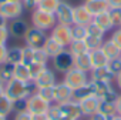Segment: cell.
Returning a JSON list of instances; mask_svg holds the SVG:
<instances>
[{
    "instance_id": "obj_25",
    "label": "cell",
    "mask_w": 121,
    "mask_h": 120,
    "mask_svg": "<svg viewBox=\"0 0 121 120\" xmlns=\"http://www.w3.org/2000/svg\"><path fill=\"white\" fill-rule=\"evenodd\" d=\"M13 79L22 80V82H30V72H29V66L23 65V63H17L13 66Z\"/></svg>"
},
{
    "instance_id": "obj_56",
    "label": "cell",
    "mask_w": 121,
    "mask_h": 120,
    "mask_svg": "<svg viewBox=\"0 0 121 120\" xmlns=\"http://www.w3.org/2000/svg\"><path fill=\"white\" fill-rule=\"evenodd\" d=\"M110 120H121V116H120V114H115V116H112Z\"/></svg>"
},
{
    "instance_id": "obj_13",
    "label": "cell",
    "mask_w": 121,
    "mask_h": 120,
    "mask_svg": "<svg viewBox=\"0 0 121 120\" xmlns=\"http://www.w3.org/2000/svg\"><path fill=\"white\" fill-rule=\"evenodd\" d=\"M7 27H9V33L12 37L14 39H24L27 30H29V24L26 20H23L22 17L19 19H14V20H10V23H7Z\"/></svg>"
},
{
    "instance_id": "obj_7",
    "label": "cell",
    "mask_w": 121,
    "mask_h": 120,
    "mask_svg": "<svg viewBox=\"0 0 121 120\" xmlns=\"http://www.w3.org/2000/svg\"><path fill=\"white\" fill-rule=\"evenodd\" d=\"M63 82H64L66 84H69L73 90H76V89L81 87L83 84L88 83V82H90V76H88V73L73 67V69H70L67 73H64Z\"/></svg>"
},
{
    "instance_id": "obj_36",
    "label": "cell",
    "mask_w": 121,
    "mask_h": 120,
    "mask_svg": "<svg viewBox=\"0 0 121 120\" xmlns=\"http://www.w3.org/2000/svg\"><path fill=\"white\" fill-rule=\"evenodd\" d=\"M84 42H86V46H87L88 51H93V50H97V49L101 47L104 39H98V37H94V36H87L84 39Z\"/></svg>"
},
{
    "instance_id": "obj_6",
    "label": "cell",
    "mask_w": 121,
    "mask_h": 120,
    "mask_svg": "<svg viewBox=\"0 0 121 120\" xmlns=\"http://www.w3.org/2000/svg\"><path fill=\"white\" fill-rule=\"evenodd\" d=\"M47 37H48L47 32L37 29L34 26H30L24 36V43H26V46H29L31 49H41L44 42L47 40Z\"/></svg>"
},
{
    "instance_id": "obj_4",
    "label": "cell",
    "mask_w": 121,
    "mask_h": 120,
    "mask_svg": "<svg viewBox=\"0 0 121 120\" xmlns=\"http://www.w3.org/2000/svg\"><path fill=\"white\" fill-rule=\"evenodd\" d=\"M74 67V56L70 53L69 49L60 51L56 57H53V69L58 73H67L70 69Z\"/></svg>"
},
{
    "instance_id": "obj_1",
    "label": "cell",
    "mask_w": 121,
    "mask_h": 120,
    "mask_svg": "<svg viewBox=\"0 0 121 120\" xmlns=\"http://www.w3.org/2000/svg\"><path fill=\"white\" fill-rule=\"evenodd\" d=\"M34 92H36V86H34L33 80L22 82V80H17V79H12L9 83H6V87H4V94L12 102L27 99Z\"/></svg>"
},
{
    "instance_id": "obj_58",
    "label": "cell",
    "mask_w": 121,
    "mask_h": 120,
    "mask_svg": "<svg viewBox=\"0 0 121 120\" xmlns=\"http://www.w3.org/2000/svg\"><path fill=\"white\" fill-rule=\"evenodd\" d=\"M78 120H90V117H81V119H78Z\"/></svg>"
},
{
    "instance_id": "obj_18",
    "label": "cell",
    "mask_w": 121,
    "mask_h": 120,
    "mask_svg": "<svg viewBox=\"0 0 121 120\" xmlns=\"http://www.w3.org/2000/svg\"><path fill=\"white\" fill-rule=\"evenodd\" d=\"M98 106H100V100L95 96L80 102V109H81L83 117H91L95 113H98Z\"/></svg>"
},
{
    "instance_id": "obj_19",
    "label": "cell",
    "mask_w": 121,
    "mask_h": 120,
    "mask_svg": "<svg viewBox=\"0 0 121 120\" xmlns=\"http://www.w3.org/2000/svg\"><path fill=\"white\" fill-rule=\"evenodd\" d=\"M93 96H95V90H94L93 82L90 80L88 83H86V84H83L81 87H78V89L74 90L73 100H76V102L80 103V102H83V100H86V99H88V97H93Z\"/></svg>"
},
{
    "instance_id": "obj_48",
    "label": "cell",
    "mask_w": 121,
    "mask_h": 120,
    "mask_svg": "<svg viewBox=\"0 0 121 120\" xmlns=\"http://www.w3.org/2000/svg\"><path fill=\"white\" fill-rule=\"evenodd\" d=\"M31 120H48L47 113H34L31 114Z\"/></svg>"
},
{
    "instance_id": "obj_54",
    "label": "cell",
    "mask_w": 121,
    "mask_h": 120,
    "mask_svg": "<svg viewBox=\"0 0 121 120\" xmlns=\"http://www.w3.org/2000/svg\"><path fill=\"white\" fill-rule=\"evenodd\" d=\"M4 87H6V84H4L2 80H0V96H3V94H4Z\"/></svg>"
},
{
    "instance_id": "obj_55",
    "label": "cell",
    "mask_w": 121,
    "mask_h": 120,
    "mask_svg": "<svg viewBox=\"0 0 121 120\" xmlns=\"http://www.w3.org/2000/svg\"><path fill=\"white\" fill-rule=\"evenodd\" d=\"M13 2H20V0H0V5H6V3H13Z\"/></svg>"
},
{
    "instance_id": "obj_47",
    "label": "cell",
    "mask_w": 121,
    "mask_h": 120,
    "mask_svg": "<svg viewBox=\"0 0 121 120\" xmlns=\"http://www.w3.org/2000/svg\"><path fill=\"white\" fill-rule=\"evenodd\" d=\"M6 56H7V46H0V66L6 63Z\"/></svg>"
},
{
    "instance_id": "obj_32",
    "label": "cell",
    "mask_w": 121,
    "mask_h": 120,
    "mask_svg": "<svg viewBox=\"0 0 121 120\" xmlns=\"http://www.w3.org/2000/svg\"><path fill=\"white\" fill-rule=\"evenodd\" d=\"M36 93H37L41 99H44L46 102H48V103H51V104L54 103V86L36 89Z\"/></svg>"
},
{
    "instance_id": "obj_42",
    "label": "cell",
    "mask_w": 121,
    "mask_h": 120,
    "mask_svg": "<svg viewBox=\"0 0 121 120\" xmlns=\"http://www.w3.org/2000/svg\"><path fill=\"white\" fill-rule=\"evenodd\" d=\"M20 111H27V100H17L13 102V113H20Z\"/></svg>"
},
{
    "instance_id": "obj_26",
    "label": "cell",
    "mask_w": 121,
    "mask_h": 120,
    "mask_svg": "<svg viewBox=\"0 0 121 120\" xmlns=\"http://www.w3.org/2000/svg\"><path fill=\"white\" fill-rule=\"evenodd\" d=\"M22 62V47H9L7 49V56H6V63L9 65H17Z\"/></svg>"
},
{
    "instance_id": "obj_50",
    "label": "cell",
    "mask_w": 121,
    "mask_h": 120,
    "mask_svg": "<svg viewBox=\"0 0 121 120\" xmlns=\"http://www.w3.org/2000/svg\"><path fill=\"white\" fill-rule=\"evenodd\" d=\"M90 120H110L108 117H105V116H103L101 113H95L94 116H91L90 117Z\"/></svg>"
},
{
    "instance_id": "obj_51",
    "label": "cell",
    "mask_w": 121,
    "mask_h": 120,
    "mask_svg": "<svg viewBox=\"0 0 121 120\" xmlns=\"http://www.w3.org/2000/svg\"><path fill=\"white\" fill-rule=\"evenodd\" d=\"M115 109H117V114L121 116V94H118V97L115 100Z\"/></svg>"
},
{
    "instance_id": "obj_22",
    "label": "cell",
    "mask_w": 121,
    "mask_h": 120,
    "mask_svg": "<svg viewBox=\"0 0 121 120\" xmlns=\"http://www.w3.org/2000/svg\"><path fill=\"white\" fill-rule=\"evenodd\" d=\"M93 22H94L101 30H104L105 33L110 32V30H112V29L115 27L114 23H112V20H111V17H110V13H108V12H104V13H101V14L94 16V17H93Z\"/></svg>"
},
{
    "instance_id": "obj_10",
    "label": "cell",
    "mask_w": 121,
    "mask_h": 120,
    "mask_svg": "<svg viewBox=\"0 0 121 120\" xmlns=\"http://www.w3.org/2000/svg\"><path fill=\"white\" fill-rule=\"evenodd\" d=\"M26 100H27V111H30L31 114H34V113H47L50 106H51V103L41 99L36 92L33 94H30Z\"/></svg>"
},
{
    "instance_id": "obj_2",
    "label": "cell",
    "mask_w": 121,
    "mask_h": 120,
    "mask_svg": "<svg viewBox=\"0 0 121 120\" xmlns=\"http://www.w3.org/2000/svg\"><path fill=\"white\" fill-rule=\"evenodd\" d=\"M56 24H57V19H56L54 13L41 10L39 7L31 12V26H34L37 29H41L44 32H48Z\"/></svg>"
},
{
    "instance_id": "obj_41",
    "label": "cell",
    "mask_w": 121,
    "mask_h": 120,
    "mask_svg": "<svg viewBox=\"0 0 121 120\" xmlns=\"http://www.w3.org/2000/svg\"><path fill=\"white\" fill-rule=\"evenodd\" d=\"M47 116H48V120H60L61 116H60V110H58V107H57L56 103H53L50 106V109L47 111Z\"/></svg>"
},
{
    "instance_id": "obj_61",
    "label": "cell",
    "mask_w": 121,
    "mask_h": 120,
    "mask_svg": "<svg viewBox=\"0 0 121 120\" xmlns=\"http://www.w3.org/2000/svg\"><path fill=\"white\" fill-rule=\"evenodd\" d=\"M120 57H121V56H120Z\"/></svg>"
},
{
    "instance_id": "obj_40",
    "label": "cell",
    "mask_w": 121,
    "mask_h": 120,
    "mask_svg": "<svg viewBox=\"0 0 121 120\" xmlns=\"http://www.w3.org/2000/svg\"><path fill=\"white\" fill-rule=\"evenodd\" d=\"M108 13H110V17H111L114 26L120 27L121 26V9H110Z\"/></svg>"
},
{
    "instance_id": "obj_35",
    "label": "cell",
    "mask_w": 121,
    "mask_h": 120,
    "mask_svg": "<svg viewBox=\"0 0 121 120\" xmlns=\"http://www.w3.org/2000/svg\"><path fill=\"white\" fill-rule=\"evenodd\" d=\"M73 29V40H84L87 37V26L71 24Z\"/></svg>"
},
{
    "instance_id": "obj_17",
    "label": "cell",
    "mask_w": 121,
    "mask_h": 120,
    "mask_svg": "<svg viewBox=\"0 0 121 120\" xmlns=\"http://www.w3.org/2000/svg\"><path fill=\"white\" fill-rule=\"evenodd\" d=\"M83 5L87 7V10L90 12V14L93 17L110 10V5L107 0H84Z\"/></svg>"
},
{
    "instance_id": "obj_57",
    "label": "cell",
    "mask_w": 121,
    "mask_h": 120,
    "mask_svg": "<svg viewBox=\"0 0 121 120\" xmlns=\"http://www.w3.org/2000/svg\"><path fill=\"white\" fill-rule=\"evenodd\" d=\"M0 120H7V117H6V116H2V114H0Z\"/></svg>"
},
{
    "instance_id": "obj_43",
    "label": "cell",
    "mask_w": 121,
    "mask_h": 120,
    "mask_svg": "<svg viewBox=\"0 0 121 120\" xmlns=\"http://www.w3.org/2000/svg\"><path fill=\"white\" fill-rule=\"evenodd\" d=\"M10 39V33H9V27H0V46H7V42Z\"/></svg>"
},
{
    "instance_id": "obj_46",
    "label": "cell",
    "mask_w": 121,
    "mask_h": 120,
    "mask_svg": "<svg viewBox=\"0 0 121 120\" xmlns=\"http://www.w3.org/2000/svg\"><path fill=\"white\" fill-rule=\"evenodd\" d=\"M13 120H31V113H30V111H20V113H14Z\"/></svg>"
},
{
    "instance_id": "obj_34",
    "label": "cell",
    "mask_w": 121,
    "mask_h": 120,
    "mask_svg": "<svg viewBox=\"0 0 121 120\" xmlns=\"http://www.w3.org/2000/svg\"><path fill=\"white\" fill-rule=\"evenodd\" d=\"M33 60H34V49H31L29 46L22 47V62L20 63L29 66L30 63H33Z\"/></svg>"
},
{
    "instance_id": "obj_49",
    "label": "cell",
    "mask_w": 121,
    "mask_h": 120,
    "mask_svg": "<svg viewBox=\"0 0 121 120\" xmlns=\"http://www.w3.org/2000/svg\"><path fill=\"white\" fill-rule=\"evenodd\" d=\"M110 9H121V0H107Z\"/></svg>"
},
{
    "instance_id": "obj_29",
    "label": "cell",
    "mask_w": 121,
    "mask_h": 120,
    "mask_svg": "<svg viewBox=\"0 0 121 120\" xmlns=\"http://www.w3.org/2000/svg\"><path fill=\"white\" fill-rule=\"evenodd\" d=\"M12 113H13V102L6 94L0 96V114L7 117Z\"/></svg>"
},
{
    "instance_id": "obj_30",
    "label": "cell",
    "mask_w": 121,
    "mask_h": 120,
    "mask_svg": "<svg viewBox=\"0 0 121 120\" xmlns=\"http://www.w3.org/2000/svg\"><path fill=\"white\" fill-rule=\"evenodd\" d=\"M63 0H40L39 2V9L41 10H46V12H50V13H54L57 10V7L60 6Z\"/></svg>"
},
{
    "instance_id": "obj_11",
    "label": "cell",
    "mask_w": 121,
    "mask_h": 120,
    "mask_svg": "<svg viewBox=\"0 0 121 120\" xmlns=\"http://www.w3.org/2000/svg\"><path fill=\"white\" fill-rule=\"evenodd\" d=\"M73 94H74V90L69 84H66L64 82H60V83L54 84V103L56 104L71 102Z\"/></svg>"
},
{
    "instance_id": "obj_52",
    "label": "cell",
    "mask_w": 121,
    "mask_h": 120,
    "mask_svg": "<svg viewBox=\"0 0 121 120\" xmlns=\"http://www.w3.org/2000/svg\"><path fill=\"white\" fill-rule=\"evenodd\" d=\"M115 83H117V87L121 90V73L115 76Z\"/></svg>"
},
{
    "instance_id": "obj_60",
    "label": "cell",
    "mask_w": 121,
    "mask_h": 120,
    "mask_svg": "<svg viewBox=\"0 0 121 120\" xmlns=\"http://www.w3.org/2000/svg\"><path fill=\"white\" fill-rule=\"evenodd\" d=\"M120 27H121V26H120Z\"/></svg>"
},
{
    "instance_id": "obj_9",
    "label": "cell",
    "mask_w": 121,
    "mask_h": 120,
    "mask_svg": "<svg viewBox=\"0 0 121 120\" xmlns=\"http://www.w3.org/2000/svg\"><path fill=\"white\" fill-rule=\"evenodd\" d=\"M23 12H24V6H23L22 2H13V3L0 5V14H2L7 22L22 17Z\"/></svg>"
},
{
    "instance_id": "obj_3",
    "label": "cell",
    "mask_w": 121,
    "mask_h": 120,
    "mask_svg": "<svg viewBox=\"0 0 121 120\" xmlns=\"http://www.w3.org/2000/svg\"><path fill=\"white\" fill-rule=\"evenodd\" d=\"M50 36L57 40L63 47H69L70 43L73 42V29L71 24H61V23H57L51 30H50Z\"/></svg>"
},
{
    "instance_id": "obj_20",
    "label": "cell",
    "mask_w": 121,
    "mask_h": 120,
    "mask_svg": "<svg viewBox=\"0 0 121 120\" xmlns=\"http://www.w3.org/2000/svg\"><path fill=\"white\" fill-rule=\"evenodd\" d=\"M90 60H91V67H93V69L105 67V66L108 65V62H110V59L104 54V51L101 50V47L97 49V50L90 51ZM93 69H91V70H93Z\"/></svg>"
},
{
    "instance_id": "obj_16",
    "label": "cell",
    "mask_w": 121,
    "mask_h": 120,
    "mask_svg": "<svg viewBox=\"0 0 121 120\" xmlns=\"http://www.w3.org/2000/svg\"><path fill=\"white\" fill-rule=\"evenodd\" d=\"M33 83H34L36 89H41V87H51V86H54V84L57 83V80H56L54 72L47 67L40 76H37V77L33 80Z\"/></svg>"
},
{
    "instance_id": "obj_33",
    "label": "cell",
    "mask_w": 121,
    "mask_h": 120,
    "mask_svg": "<svg viewBox=\"0 0 121 120\" xmlns=\"http://www.w3.org/2000/svg\"><path fill=\"white\" fill-rule=\"evenodd\" d=\"M46 69H47V65H44V63H37V62L30 63V65H29V72H30L31 80H34L37 76H40Z\"/></svg>"
},
{
    "instance_id": "obj_59",
    "label": "cell",
    "mask_w": 121,
    "mask_h": 120,
    "mask_svg": "<svg viewBox=\"0 0 121 120\" xmlns=\"http://www.w3.org/2000/svg\"><path fill=\"white\" fill-rule=\"evenodd\" d=\"M63 2H67V0H63Z\"/></svg>"
},
{
    "instance_id": "obj_21",
    "label": "cell",
    "mask_w": 121,
    "mask_h": 120,
    "mask_svg": "<svg viewBox=\"0 0 121 120\" xmlns=\"http://www.w3.org/2000/svg\"><path fill=\"white\" fill-rule=\"evenodd\" d=\"M44 51H46V54L50 57V59H53V57H56L60 51H63L66 47H63L61 44H60L57 40H54L51 36H48L47 37V40L44 42V44H43V47H41Z\"/></svg>"
},
{
    "instance_id": "obj_23",
    "label": "cell",
    "mask_w": 121,
    "mask_h": 120,
    "mask_svg": "<svg viewBox=\"0 0 121 120\" xmlns=\"http://www.w3.org/2000/svg\"><path fill=\"white\" fill-rule=\"evenodd\" d=\"M74 67L78 69V70H83L86 73L91 72L93 67H91V60H90V51L78 54V56L74 57Z\"/></svg>"
},
{
    "instance_id": "obj_12",
    "label": "cell",
    "mask_w": 121,
    "mask_h": 120,
    "mask_svg": "<svg viewBox=\"0 0 121 120\" xmlns=\"http://www.w3.org/2000/svg\"><path fill=\"white\" fill-rule=\"evenodd\" d=\"M73 10H74V6H71L69 2H61L60 6L57 7V10L54 12L57 23L73 24Z\"/></svg>"
},
{
    "instance_id": "obj_8",
    "label": "cell",
    "mask_w": 121,
    "mask_h": 120,
    "mask_svg": "<svg viewBox=\"0 0 121 120\" xmlns=\"http://www.w3.org/2000/svg\"><path fill=\"white\" fill-rule=\"evenodd\" d=\"M58 110H60V116L70 119V120H78L83 117L81 109H80V103L76 100L67 102V103H61V104H57Z\"/></svg>"
},
{
    "instance_id": "obj_28",
    "label": "cell",
    "mask_w": 121,
    "mask_h": 120,
    "mask_svg": "<svg viewBox=\"0 0 121 120\" xmlns=\"http://www.w3.org/2000/svg\"><path fill=\"white\" fill-rule=\"evenodd\" d=\"M67 49L70 50V53H71L74 57L78 56V54H83V53H87V51H88V49H87L84 40H73Z\"/></svg>"
},
{
    "instance_id": "obj_24",
    "label": "cell",
    "mask_w": 121,
    "mask_h": 120,
    "mask_svg": "<svg viewBox=\"0 0 121 120\" xmlns=\"http://www.w3.org/2000/svg\"><path fill=\"white\" fill-rule=\"evenodd\" d=\"M101 50L104 51V54H105L110 60H111V59H117V57L121 56V49L117 47V44H115L111 39L103 42V44H101Z\"/></svg>"
},
{
    "instance_id": "obj_15",
    "label": "cell",
    "mask_w": 121,
    "mask_h": 120,
    "mask_svg": "<svg viewBox=\"0 0 121 120\" xmlns=\"http://www.w3.org/2000/svg\"><path fill=\"white\" fill-rule=\"evenodd\" d=\"M90 80H97V82H105V83H112L115 82V74L108 69V66L105 67H98V69H93L90 73Z\"/></svg>"
},
{
    "instance_id": "obj_37",
    "label": "cell",
    "mask_w": 121,
    "mask_h": 120,
    "mask_svg": "<svg viewBox=\"0 0 121 120\" xmlns=\"http://www.w3.org/2000/svg\"><path fill=\"white\" fill-rule=\"evenodd\" d=\"M104 34H105V32L101 30L94 22L87 24V36H94V37H98V39H104Z\"/></svg>"
},
{
    "instance_id": "obj_53",
    "label": "cell",
    "mask_w": 121,
    "mask_h": 120,
    "mask_svg": "<svg viewBox=\"0 0 121 120\" xmlns=\"http://www.w3.org/2000/svg\"><path fill=\"white\" fill-rule=\"evenodd\" d=\"M4 26H7V20L0 14V27H4Z\"/></svg>"
},
{
    "instance_id": "obj_27",
    "label": "cell",
    "mask_w": 121,
    "mask_h": 120,
    "mask_svg": "<svg viewBox=\"0 0 121 120\" xmlns=\"http://www.w3.org/2000/svg\"><path fill=\"white\" fill-rule=\"evenodd\" d=\"M98 113H101L103 116L111 119L112 116L117 114V109H115V102H101L100 100V106H98Z\"/></svg>"
},
{
    "instance_id": "obj_31",
    "label": "cell",
    "mask_w": 121,
    "mask_h": 120,
    "mask_svg": "<svg viewBox=\"0 0 121 120\" xmlns=\"http://www.w3.org/2000/svg\"><path fill=\"white\" fill-rule=\"evenodd\" d=\"M12 79H13V65H9V63L2 65L0 66V80L6 84Z\"/></svg>"
},
{
    "instance_id": "obj_39",
    "label": "cell",
    "mask_w": 121,
    "mask_h": 120,
    "mask_svg": "<svg viewBox=\"0 0 121 120\" xmlns=\"http://www.w3.org/2000/svg\"><path fill=\"white\" fill-rule=\"evenodd\" d=\"M108 69L117 76V74H120L121 73V57H117V59H111L110 62H108Z\"/></svg>"
},
{
    "instance_id": "obj_14",
    "label": "cell",
    "mask_w": 121,
    "mask_h": 120,
    "mask_svg": "<svg viewBox=\"0 0 121 120\" xmlns=\"http://www.w3.org/2000/svg\"><path fill=\"white\" fill-rule=\"evenodd\" d=\"M91 22H93V16L90 14V12L87 10V7L84 5L74 6V10H73V24L87 26Z\"/></svg>"
},
{
    "instance_id": "obj_5",
    "label": "cell",
    "mask_w": 121,
    "mask_h": 120,
    "mask_svg": "<svg viewBox=\"0 0 121 120\" xmlns=\"http://www.w3.org/2000/svg\"><path fill=\"white\" fill-rule=\"evenodd\" d=\"M94 84V90H95V97H98V100L101 102H115L118 97L117 90L112 87V83H105V82H97V80H91Z\"/></svg>"
},
{
    "instance_id": "obj_38",
    "label": "cell",
    "mask_w": 121,
    "mask_h": 120,
    "mask_svg": "<svg viewBox=\"0 0 121 120\" xmlns=\"http://www.w3.org/2000/svg\"><path fill=\"white\" fill-rule=\"evenodd\" d=\"M48 60H50V57L46 54V51H44L43 49H34V60H33V62L47 65Z\"/></svg>"
},
{
    "instance_id": "obj_45",
    "label": "cell",
    "mask_w": 121,
    "mask_h": 120,
    "mask_svg": "<svg viewBox=\"0 0 121 120\" xmlns=\"http://www.w3.org/2000/svg\"><path fill=\"white\" fill-rule=\"evenodd\" d=\"M20 2L23 3L24 9L34 10V9H37V6H39V2H40V0H20Z\"/></svg>"
},
{
    "instance_id": "obj_44",
    "label": "cell",
    "mask_w": 121,
    "mask_h": 120,
    "mask_svg": "<svg viewBox=\"0 0 121 120\" xmlns=\"http://www.w3.org/2000/svg\"><path fill=\"white\" fill-rule=\"evenodd\" d=\"M115 44H117V47H120L121 49V27H117L114 32H112V34H111V37H110Z\"/></svg>"
}]
</instances>
